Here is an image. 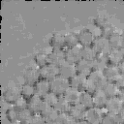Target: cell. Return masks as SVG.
<instances>
[{
  "instance_id": "50",
  "label": "cell",
  "mask_w": 124,
  "mask_h": 124,
  "mask_svg": "<svg viewBox=\"0 0 124 124\" xmlns=\"http://www.w3.org/2000/svg\"><path fill=\"white\" fill-rule=\"evenodd\" d=\"M18 124H29V123H18Z\"/></svg>"
},
{
  "instance_id": "48",
  "label": "cell",
  "mask_w": 124,
  "mask_h": 124,
  "mask_svg": "<svg viewBox=\"0 0 124 124\" xmlns=\"http://www.w3.org/2000/svg\"><path fill=\"white\" fill-rule=\"evenodd\" d=\"M46 124H57V123H56V121H53V122H50V121L48 122V121H46Z\"/></svg>"
},
{
  "instance_id": "34",
  "label": "cell",
  "mask_w": 124,
  "mask_h": 124,
  "mask_svg": "<svg viewBox=\"0 0 124 124\" xmlns=\"http://www.w3.org/2000/svg\"><path fill=\"white\" fill-rule=\"evenodd\" d=\"M65 42H66V46L67 47H73L76 46H78V34L76 33H68L65 35Z\"/></svg>"
},
{
  "instance_id": "16",
  "label": "cell",
  "mask_w": 124,
  "mask_h": 124,
  "mask_svg": "<svg viewBox=\"0 0 124 124\" xmlns=\"http://www.w3.org/2000/svg\"><path fill=\"white\" fill-rule=\"evenodd\" d=\"M48 62L57 66H60L65 62V49H52L48 53Z\"/></svg>"
},
{
  "instance_id": "27",
  "label": "cell",
  "mask_w": 124,
  "mask_h": 124,
  "mask_svg": "<svg viewBox=\"0 0 124 124\" xmlns=\"http://www.w3.org/2000/svg\"><path fill=\"white\" fill-rule=\"evenodd\" d=\"M103 90L107 94L108 98L117 97V96H119V93H120V89L115 84V82H108V81L107 84L105 85V87L103 88Z\"/></svg>"
},
{
  "instance_id": "1",
  "label": "cell",
  "mask_w": 124,
  "mask_h": 124,
  "mask_svg": "<svg viewBox=\"0 0 124 124\" xmlns=\"http://www.w3.org/2000/svg\"><path fill=\"white\" fill-rule=\"evenodd\" d=\"M51 92L55 93L58 96H63L67 89L70 87V82L68 78H65L61 76H58L50 81Z\"/></svg>"
},
{
  "instance_id": "37",
  "label": "cell",
  "mask_w": 124,
  "mask_h": 124,
  "mask_svg": "<svg viewBox=\"0 0 124 124\" xmlns=\"http://www.w3.org/2000/svg\"><path fill=\"white\" fill-rule=\"evenodd\" d=\"M59 97L60 96H58V95H56L55 93H53V92H49V93H47L45 97H44V101L47 104V105H49V106H51V107H55V105H56V103L58 102V99H59Z\"/></svg>"
},
{
  "instance_id": "21",
  "label": "cell",
  "mask_w": 124,
  "mask_h": 124,
  "mask_svg": "<svg viewBox=\"0 0 124 124\" xmlns=\"http://www.w3.org/2000/svg\"><path fill=\"white\" fill-rule=\"evenodd\" d=\"M76 69H77V74L88 77L93 71L92 62H88V61L81 59L80 61H78L76 64Z\"/></svg>"
},
{
  "instance_id": "10",
  "label": "cell",
  "mask_w": 124,
  "mask_h": 124,
  "mask_svg": "<svg viewBox=\"0 0 124 124\" xmlns=\"http://www.w3.org/2000/svg\"><path fill=\"white\" fill-rule=\"evenodd\" d=\"M23 78L25 80V83H29V84H35L40 78V71L39 68H35V67H28L24 74H23Z\"/></svg>"
},
{
  "instance_id": "2",
  "label": "cell",
  "mask_w": 124,
  "mask_h": 124,
  "mask_svg": "<svg viewBox=\"0 0 124 124\" xmlns=\"http://www.w3.org/2000/svg\"><path fill=\"white\" fill-rule=\"evenodd\" d=\"M39 71H40L41 78H44V79H46L49 81H51L52 79H54L55 78L60 76L59 66L51 64V63H47L44 67L39 68Z\"/></svg>"
},
{
  "instance_id": "11",
  "label": "cell",
  "mask_w": 124,
  "mask_h": 124,
  "mask_svg": "<svg viewBox=\"0 0 124 124\" xmlns=\"http://www.w3.org/2000/svg\"><path fill=\"white\" fill-rule=\"evenodd\" d=\"M45 105L44 98L39 95H34L30 100H28V108L34 113H41L42 108Z\"/></svg>"
},
{
  "instance_id": "19",
  "label": "cell",
  "mask_w": 124,
  "mask_h": 124,
  "mask_svg": "<svg viewBox=\"0 0 124 124\" xmlns=\"http://www.w3.org/2000/svg\"><path fill=\"white\" fill-rule=\"evenodd\" d=\"M85 111H86V108L82 105H80L78 103V104H76V105H72L71 106L70 110H69V113L75 119V121H78V120H83L84 119Z\"/></svg>"
},
{
  "instance_id": "3",
  "label": "cell",
  "mask_w": 124,
  "mask_h": 124,
  "mask_svg": "<svg viewBox=\"0 0 124 124\" xmlns=\"http://www.w3.org/2000/svg\"><path fill=\"white\" fill-rule=\"evenodd\" d=\"M92 47L94 48V50L96 51L97 54H106V55H108L111 49V47L109 46L108 39H107L101 35H99L98 37L95 38Z\"/></svg>"
},
{
  "instance_id": "5",
  "label": "cell",
  "mask_w": 124,
  "mask_h": 124,
  "mask_svg": "<svg viewBox=\"0 0 124 124\" xmlns=\"http://www.w3.org/2000/svg\"><path fill=\"white\" fill-rule=\"evenodd\" d=\"M103 116L104 113L102 112V109L93 107L86 109L84 120L89 124H101Z\"/></svg>"
},
{
  "instance_id": "31",
  "label": "cell",
  "mask_w": 124,
  "mask_h": 124,
  "mask_svg": "<svg viewBox=\"0 0 124 124\" xmlns=\"http://www.w3.org/2000/svg\"><path fill=\"white\" fill-rule=\"evenodd\" d=\"M71 106L72 105L64 98V96H60L54 108L59 113H61V112H69Z\"/></svg>"
},
{
  "instance_id": "7",
  "label": "cell",
  "mask_w": 124,
  "mask_h": 124,
  "mask_svg": "<svg viewBox=\"0 0 124 124\" xmlns=\"http://www.w3.org/2000/svg\"><path fill=\"white\" fill-rule=\"evenodd\" d=\"M78 38L79 46H92L93 42H94L96 37L94 36V34L91 30H89L88 28H83L78 32Z\"/></svg>"
},
{
  "instance_id": "30",
  "label": "cell",
  "mask_w": 124,
  "mask_h": 124,
  "mask_svg": "<svg viewBox=\"0 0 124 124\" xmlns=\"http://www.w3.org/2000/svg\"><path fill=\"white\" fill-rule=\"evenodd\" d=\"M17 113H18V118H17L18 123H30L34 115V113L28 108L17 110Z\"/></svg>"
},
{
  "instance_id": "36",
  "label": "cell",
  "mask_w": 124,
  "mask_h": 124,
  "mask_svg": "<svg viewBox=\"0 0 124 124\" xmlns=\"http://www.w3.org/2000/svg\"><path fill=\"white\" fill-rule=\"evenodd\" d=\"M5 115H6V118L8 119L9 122L11 123H15L17 121V118H18V113H17V110L12 107V108H9L6 112H5Z\"/></svg>"
},
{
  "instance_id": "9",
  "label": "cell",
  "mask_w": 124,
  "mask_h": 124,
  "mask_svg": "<svg viewBox=\"0 0 124 124\" xmlns=\"http://www.w3.org/2000/svg\"><path fill=\"white\" fill-rule=\"evenodd\" d=\"M89 79H91L94 84L96 85L97 89H103L105 87V85L107 84L108 80L104 76L103 71H97V70H93L92 73L87 77Z\"/></svg>"
},
{
  "instance_id": "28",
  "label": "cell",
  "mask_w": 124,
  "mask_h": 124,
  "mask_svg": "<svg viewBox=\"0 0 124 124\" xmlns=\"http://www.w3.org/2000/svg\"><path fill=\"white\" fill-rule=\"evenodd\" d=\"M79 104L82 105L86 109L93 108L94 104H93V94L88 93L86 91H81L80 94V98H79Z\"/></svg>"
},
{
  "instance_id": "4",
  "label": "cell",
  "mask_w": 124,
  "mask_h": 124,
  "mask_svg": "<svg viewBox=\"0 0 124 124\" xmlns=\"http://www.w3.org/2000/svg\"><path fill=\"white\" fill-rule=\"evenodd\" d=\"M81 46H76L73 47H68L65 50V61L71 64H77L82 59L81 57Z\"/></svg>"
},
{
  "instance_id": "22",
  "label": "cell",
  "mask_w": 124,
  "mask_h": 124,
  "mask_svg": "<svg viewBox=\"0 0 124 124\" xmlns=\"http://www.w3.org/2000/svg\"><path fill=\"white\" fill-rule=\"evenodd\" d=\"M80 94H81V91L76 88H73V87H69L63 96L71 105H76L79 103Z\"/></svg>"
},
{
  "instance_id": "43",
  "label": "cell",
  "mask_w": 124,
  "mask_h": 124,
  "mask_svg": "<svg viewBox=\"0 0 124 124\" xmlns=\"http://www.w3.org/2000/svg\"><path fill=\"white\" fill-rule=\"evenodd\" d=\"M115 84L118 86V88L121 90V89H124V75H120L117 79L115 80Z\"/></svg>"
},
{
  "instance_id": "41",
  "label": "cell",
  "mask_w": 124,
  "mask_h": 124,
  "mask_svg": "<svg viewBox=\"0 0 124 124\" xmlns=\"http://www.w3.org/2000/svg\"><path fill=\"white\" fill-rule=\"evenodd\" d=\"M96 90H98V89H97L96 85L94 84V82H93L91 79H89V78H87V79H86V81H85V84H84V87H83V90H82V91H86V92H88V93L93 94Z\"/></svg>"
},
{
  "instance_id": "23",
  "label": "cell",
  "mask_w": 124,
  "mask_h": 124,
  "mask_svg": "<svg viewBox=\"0 0 124 124\" xmlns=\"http://www.w3.org/2000/svg\"><path fill=\"white\" fill-rule=\"evenodd\" d=\"M86 79H87V77L79 75V74H77V75H75L73 78H71L69 79L70 87H73V88H76V89H78L79 91H82Z\"/></svg>"
},
{
  "instance_id": "20",
  "label": "cell",
  "mask_w": 124,
  "mask_h": 124,
  "mask_svg": "<svg viewBox=\"0 0 124 124\" xmlns=\"http://www.w3.org/2000/svg\"><path fill=\"white\" fill-rule=\"evenodd\" d=\"M49 45L52 47V49H64L66 46L65 35L59 33L53 34L49 40Z\"/></svg>"
},
{
  "instance_id": "26",
  "label": "cell",
  "mask_w": 124,
  "mask_h": 124,
  "mask_svg": "<svg viewBox=\"0 0 124 124\" xmlns=\"http://www.w3.org/2000/svg\"><path fill=\"white\" fill-rule=\"evenodd\" d=\"M20 95L26 99L27 101L30 100L34 95H36V90H35V86L33 84H29V83H24L20 86Z\"/></svg>"
},
{
  "instance_id": "44",
  "label": "cell",
  "mask_w": 124,
  "mask_h": 124,
  "mask_svg": "<svg viewBox=\"0 0 124 124\" xmlns=\"http://www.w3.org/2000/svg\"><path fill=\"white\" fill-rule=\"evenodd\" d=\"M118 115H119V119H120V124H124V107Z\"/></svg>"
},
{
  "instance_id": "49",
  "label": "cell",
  "mask_w": 124,
  "mask_h": 124,
  "mask_svg": "<svg viewBox=\"0 0 124 124\" xmlns=\"http://www.w3.org/2000/svg\"><path fill=\"white\" fill-rule=\"evenodd\" d=\"M121 35H122V37H123V39H124V29H123V31H122V33H121Z\"/></svg>"
},
{
  "instance_id": "40",
  "label": "cell",
  "mask_w": 124,
  "mask_h": 124,
  "mask_svg": "<svg viewBox=\"0 0 124 124\" xmlns=\"http://www.w3.org/2000/svg\"><path fill=\"white\" fill-rule=\"evenodd\" d=\"M108 23V21L107 17L104 16H96L94 18V24L98 28H100V29H102L103 27H105Z\"/></svg>"
},
{
  "instance_id": "32",
  "label": "cell",
  "mask_w": 124,
  "mask_h": 124,
  "mask_svg": "<svg viewBox=\"0 0 124 124\" xmlns=\"http://www.w3.org/2000/svg\"><path fill=\"white\" fill-rule=\"evenodd\" d=\"M101 124H120L119 115L106 112V113H104Z\"/></svg>"
},
{
  "instance_id": "46",
  "label": "cell",
  "mask_w": 124,
  "mask_h": 124,
  "mask_svg": "<svg viewBox=\"0 0 124 124\" xmlns=\"http://www.w3.org/2000/svg\"><path fill=\"white\" fill-rule=\"evenodd\" d=\"M119 98L123 101V103H124V89H121L120 90V93H119Z\"/></svg>"
},
{
  "instance_id": "15",
  "label": "cell",
  "mask_w": 124,
  "mask_h": 124,
  "mask_svg": "<svg viewBox=\"0 0 124 124\" xmlns=\"http://www.w3.org/2000/svg\"><path fill=\"white\" fill-rule=\"evenodd\" d=\"M35 90H36V94L41 96V97H45L47 93H49L51 91V87H50V81L44 79V78H40L35 84Z\"/></svg>"
},
{
  "instance_id": "38",
  "label": "cell",
  "mask_w": 124,
  "mask_h": 124,
  "mask_svg": "<svg viewBox=\"0 0 124 124\" xmlns=\"http://www.w3.org/2000/svg\"><path fill=\"white\" fill-rule=\"evenodd\" d=\"M114 33H115V29L110 23H108L105 27H103L101 29V36H103V37H105L107 39H108Z\"/></svg>"
},
{
  "instance_id": "42",
  "label": "cell",
  "mask_w": 124,
  "mask_h": 124,
  "mask_svg": "<svg viewBox=\"0 0 124 124\" xmlns=\"http://www.w3.org/2000/svg\"><path fill=\"white\" fill-rule=\"evenodd\" d=\"M29 124H46V120L41 113H36L33 115Z\"/></svg>"
},
{
  "instance_id": "33",
  "label": "cell",
  "mask_w": 124,
  "mask_h": 124,
  "mask_svg": "<svg viewBox=\"0 0 124 124\" xmlns=\"http://www.w3.org/2000/svg\"><path fill=\"white\" fill-rule=\"evenodd\" d=\"M34 61H35V64L37 65L38 68H42L45 65H46L47 63H49L48 62V54H46L43 52L37 53L34 56Z\"/></svg>"
},
{
  "instance_id": "47",
  "label": "cell",
  "mask_w": 124,
  "mask_h": 124,
  "mask_svg": "<svg viewBox=\"0 0 124 124\" xmlns=\"http://www.w3.org/2000/svg\"><path fill=\"white\" fill-rule=\"evenodd\" d=\"M74 124H89V123H87V122L83 119V120H78V121H75Z\"/></svg>"
},
{
  "instance_id": "51",
  "label": "cell",
  "mask_w": 124,
  "mask_h": 124,
  "mask_svg": "<svg viewBox=\"0 0 124 124\" xmlns=\"http://www.w3.org/2000/svg\"><path fill=\"white\" fill-rule=\"evenodd\" d=\"M123 49H124V48H123Z\"/></svg>"
},
{
  "instance_id": "45",
  "label": "cell",
  "mask_w": 124,
  "mask_h": 124,
  "mask_svg": "<svg viewBox=\"0 0 124 124\" xmlns=\"http://www.w3.org/2000/svg\"><path fill=\"white\" fill-rule=\"evenodd\" d=\"M119 67V70H120V73L122 74V75H124V61L118 66Z\"/></svg>"
},
{
  "instance_id": "14",
  "label": "cell",
  "mask_w": 124,
  "mask_h": 124,
  "mask_svg": "<svg viewBox=\"0 0 124 124\" xmlns=\"http://www.w3.org/2000/svg\"><path fill=\"white\" fill-rule=\"evenodd\" d=\"M103 73H104V76L108 82H115L117 78L121 75L118 66L109 65V64L103 70Z\"/></svg>"
},
{
  "instance_id": "8",
  "label": "cell",
  "mask_w": 124,
  "mask_h": 124,
  "mask_svg": "<svg viewBox=\"0 0 124 124\" xmlns=\"http://www.w3.org/2000/svg\"><path fill=\"white\" fill-rule=\"evenodd\" d=\"M124 48V47H123ZM110 49L108 54V62L109 65L119 66L124 61V49Z\"/></svg>"
},
{
  "instance_id": "39",
  "label": "cell",
  "mask_w": 124,
  "mask_h": 124,
  "mask_svg": "<svg viewBox=\"0 0 124 124\" xmlns=\"http://www.w3.org/2000/svg\"><path fill=\"white\" fill-rule=\"evenodd\" d=\"M13 107H14L16 110H20V109L26 108H28V101H27L26 99H24L22 96H20V97L13 104Z\"/></svg>"
},
{
  "instance_id": "13",
  "label": "cell",
  "mask_w": 124,
  "mask_h": 124,
  "mask_svg": "<svg viewBox=\"0 0 124 124\" xmlns=\"http://www.w3.org/2000/svg\"><path fill=\"white\" fill-rule=\"evenodd\" d=\"M20 89L16 88V87H7L4 92H3V98L6 101V103L8 104H14L19 97H20Z\"/></svg>"
},
{
  "instance_id": "29",
  "label": "cell",
  "mask_w": 124,
  "mask_h": 124,
  "mask_svg": "<svg viewBox=\"0 0 124 124\" xmlns=\"http://www.w3.org/2000/svg\"><path fill=\"white\" fill-rule=\"evenodd\" d=\"M96 56H97V53L92 46H82L81 57L83 60L88 61V62H93Z\"/></svg>"
},
{
  "instance_id": "17",
  "label": "cell",
  "mask_w": 124,
  "mask_h": 124,
  "mask_svg": "<svg viewBox=\"0 0 124 124\" xmlns=\"http://www.w3.org/2000/svg\"><path fill=\"white\" fill-rule=\"evenodd\" d=\"M59 69H60V76L65 78L70 79L75 75H77V69H76L75 64H71L65 61L59 66Z\"/></svg>"
},
{
  "instance_id": "24",
  "label": "cell",
  "mask_w": 124,
  "mask_h": 124,
  "mask_svg": "<svg viewBox=\"0 0 124 124\" xmlns=\"http://www.w3.org/2000/svg\"><path fill=\"white\" fill-rule=\"evenodd\" d=\"M109 46L112 49H120L124 47V39L120 33L115 32L108 38Z\"/></svg>"
},
{
  "instance_id": "35",
  "label": "cell",
  "mask_w": 124,
  "mask_h": 124,
  "mask_svg": "<svg viewBox=\"0 0 124 124\" xmlns=\"http://www.w3.org/2000/svg\"><path fill=\"white\" fill-rule=\"evenodd\" d=\"M57 124H74L75 119L70 115L69 112H61L59 113L57 119H56Z\"/></svg>"
},
{
  "instance_id": "25",
  "label": "cell",
  "mask_w": 124,
  "mask_h": 124,
  "mask_svg": "<svg viewBox=\"0 0 124 124\" xmlns=\"http://www.w3.org/2000/svg\"><path fill=\"white\" fill-rule=\"evenodd\" d=\"M108 65V55L106 54H97L96 58L92 62L93 70H97V71H103Z\"/></svg>"
},
{
  "instance_id": "12",
  "label": "cell",
  "mask_w": 124,
  "mask_h": 124,
  "mask_svg": "<svg viewBox=\"0 0 124 124\" xmlns=\"http://www.w3.org/2000/svg\"><path fill=\"white\" fill-rule=\"evenodd\" d=\"M108 99V98L103 89H98L93 93V104H94V107L97 108H100V109L105 108Z\"/></svg>"
},
{
  "instance_id": "18",
  "label": "cell",
  "mask_w": 124,
  "mask_h": 124,
  "mask_svg": "<svg viewBox=\"0 0 124 124\" xmlns=\"http://www.w3.org/2000/svg\"><path fill=\"white\" fill-rule=\"evenodd\" d=\"M41 114L46 118V121H50V122H53V121H56L58 115H59V112L55 109V108L47 105L46 102H45V105L42 108V111H41Z\"/></svg>"
},
{
  "instance_id": "6",
  "label": "cell",
  "mask_w": 124,
  "mask_h": 124,
  "mask_svg": "<svg viewBox=\"0 0 124 124\" xmlns=\"http://www.w3.org/2000/svg\"><path fill=\"white\" fill-rule=\"evenodd\" d=\"M124 107V103L123 101L119 98V96L117 97H112V98H108L107 105H106V110L107 112L109 113H113V114H119L120 111L122 110Z\"/></svg>"
}]
</instances>
